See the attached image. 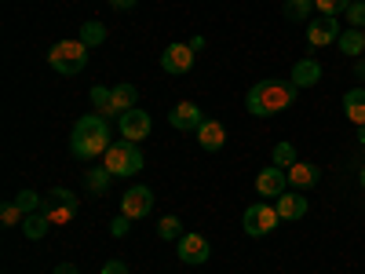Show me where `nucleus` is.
<instances>
[{"label":"nucleus","mask_w":365,"mask_h":274,"mask_svg":"<svg viewBox=\"0 0 365 274\" xmlns=\"http://www.w3.org/2000/svg\"><path fill=\"white\" fill-rule=\"evenodd\" d=\"M296 96H299V88L292 81H256L245 96V110L252 117H274V113L289 110Z\"/></svg>","instance_id":"f257e3e1"},{"label":"nucleus","mask_w":365,"mask_h":274,"mask_svg":"<svg viewBox=\"0 0 365 274\" xmlns=\"http://www.w3.org/2000/svg\"><path fill=\"white\" fill-rule=\"evenodd\" d=\"M106 150H110V128H106L103 113L81 117L77 125H73V136H70V154L77 161H91V158L106 154Z\"/></svg>","instance_id":"f03ea898"},{"label":"nucleus","mask_w":365,"mask_h":274,"mask_svg":"<svg viewBox=\"0 0 365 274\" xmlns=\"http://www.w3.org/2000/svg\"><path fill=\"white\" fill-rule=\"evenodd\" d=\"M48 66L55 73H63V77H73V73H81L88 66V48L81 41H58L48 51Z\"/></svg>","instance_id":"7ed1b4c3"},{"label":"nucleus","mask_w":365,"mask_h":274,"mask_svg":"<svg viewBox=\"0 0 365 274\" xmlns=\"http://www.w3.org/2000/svg\"><path fill=\"white\" fill-rule=\"evenodd\" d=\"M106 168L113 172V176H135L139 168H143V150H139V143H132V139H120V143H110V150H106Z\"/></svg>","instance_id":"20e7f679"},{"label":"nucleus","mask_w":365,"mask_h":274,"mask_svg":"<svg viewBox=\"0 0 365 274\" xmlns=\"http://www.w3.org/2000/svg\"><path fill=\"white\" fill-rule=\"evenodd\" d=\"M41 212L51 220V227H63V223H70L77 212H81V198H77L73 191H66V187H55V191L44 198Z\"/></svg>","instance_id":"39448f33"},{"label":"nucleus","mask_w":365,"mask_h":274,"mask_svg":"<svg viewBox=\"0 0 365 274\" xmlns=\"http://www.w3.org/2000/svg\"><path fill=\"white\" fill-rule=\"evenodd\" d=\"M278 223H282L278 208H274V205H263V201L249 205V208H245V216H241V227H245L249 238H267Z\"/></svg>","instance_id":"423d86ee"},{"label":"nucleus","mask_w":365,"mask_h":274,"mask_svg":"<svg viewBox=\"0 0 365 274\" xmlns=\"http://www.w3.org/2000/svg\"><path fill=\"white\" fill-rule=\"evenodd\" d=\"M179 260L182 263H190V267H201V263H208V256H212V245H208V238L205 234H197V230H190V234H182L179 238Z\"/></svg>","instance_id":"0eeeda50"},{"label":"nucleus","mask_w":365,"mask_h":274,"mask_svg":"<svg viewBox=\"0 0 365 274\" xmlns=\"http://www.w3.org/2000/svg\"><path fill=\"white\" fill-rule=\"evenodd\" d=\"M194 55H197V51H194L190 44H168V48L161 51V70H165V73H175V77L190 73Z\"/></svg>","instance_id":"6e6552de"},{"label":"nucleus","mask_w":365,"mask_h":274,"mask_svg":"<svg viewBox=\"0 0 365 274\" xmlns=\"http://www.w3.org/2000/svg\"><path fill=\"white\" fill-rule=\"evenodd\" d=\"M307 41H311V48L336 44L340 41V22L332 19V15H318L314 22H307Z\"/></svg>","instance_id":"1a4fd4ad"},{"label":"nucleus","mask_w":365,"mask_h":274,"mask_svg":"<svg viewBox=\"0 0 365 274\" xmlns=\"http://www.w3.org/2000/svg\"><path fill=\"white\" fill-rule=\"evenodd\" d=\"M205 113H201V106L197 103H179L175 110H168V125L172 128H179V132H197L201 125H205Z\"/></svg>","instance_id":"9d476101"},{"label":"nucleus","mask_w":365,"mask_h":274,"mask_svg":"<svg viewBox=\"0 0 365 274\" xmlns=\"http://www.w3.org/2000/svg\"><path fill=\"white\" fill-rule=\"evenodd\" d=\"M150 128H154V121H150L146 110H128V113H120V136L132 139V143H143L150 136Z\"/></svg>","instance_id":"9b49d317"},{"label":"nucleus","mask_w":365,"mask_h":274,"mask_svg":"<svg viewBox=\"0 0 365 274\" xmlns=\"http://www.w3.org/2000/svg\"><path fill=\"white\" fill-rule=\"evenodd\" d=\"M150 208H154V191L150 187H132L125 198H120V212H125L128 220H143Z\"/></svg>","instance_id":"f8f14e48"},{"label":"nucleus","mask_w":365,"mask_h":274,"mask_svg":"<svg viewBox=\"0 0 365 274\" xmlns=\"http://www.w3.org/2000/svg\"><path fill=\"white\" fill-rule=\"evenodd\" d=\"M285 183H289V172L278 168V165H270L256 176V194L259 198H282L285 194Z\"/></svg>","instance_id":"ddd939ff"},{"label":"nucleus","mask_w":365,"mask_h":274,"mask_svg":"<svg viewBox=\"0 0 365 274\" xmlns=\"http://www.w3.org/2000/svg\"><path fill=\"white\" fill-rule=\"evenodd\" d=\"M197 143H201V150H208V154H216V150H223L227 146V128H223V121H205V125L197 128Z\"/></svg>","instance_id":"4468645a"},{"label":"nucleus","mask_w":365,"mask_h":274,"mask_svg":"<svg viewBox=\"0 0 365 274\" xmlns=\"http://www.w3.org/2000/svg\"><path fill=\"white\" fill-rule=\"evenodd\" d=\"M274 208H278L282 220H303L307 216V198L299 191H285L282 198H274Z\"/></svg>","instance_id":"2eb2a0df"},{"label":"nucleus","mask_w":365,"mask_h":274,"mask_svg":"<svg viewBox=\"0 0 365 274\" xmlns=\"http://www.w3.org/2000/svg\"><path fill=\"white\" fill-rule=\"evenodd\" d=\"M285 172H289L292 191H307V187H314V183L322 179V168H314V165H307V161H296V165L285 168Z\"/></svg>","instance_id":"dca6fc26"},{"label":"nucleus","mask_w":365,"mask_h":274,"mask_svg":"<svg viewBox=\"0 0 365 274\" xmlns=\"http://www.w3.org/2000/svg\"><path fill=\"white\" fill-rule=\"evenodd\" d=\"M296 88H314L322 81V66L314 63V59H299V63L292 66V77H289Z\"/></svg>","instance_id":"f3484780"},{"label":"nucleus","mask_w":365,"mask_h":274,"mask_svg":"<svg viewBox=\"0 0 365 274\" xmlns=\"http://www.w3.org/2000/svg\"><path fill=\"white\" fill-rule=\"evenodd\" d=\"M139 106V88L135 84H117L113 99H110V113H128Z\"/></svg>","instance_id":"a211bd4d"},{"label":"nucleus","mask_w":365,"mask_h":274,"mask_svg":"<svg viewBox=\"0 0 365 274\" xmlns=\"http://www.w3.org/2000/svg\"><path fill=\"white\" fill-rule=\"evenodd\" d=\"M344 113H347V121H354L358 128L365 125V88H351L347 91L344 96Z\"/></svg>","instance_id":"6ab92c4d"},{"label":"nucleus","mask_w":365,"mask_h":274,"mask_svg":"<svg viewBox=\"0 0 365 274\" xmlns=\"http://www.w3.org/2000/svg\"><path fill=\"white\" fill-rule=\"evenodd\" d=\"M48 227H51V220L44 216V212H29V216L22 220V234H26L29 241H41V238L48 234Z\"/></svg>","instance_id":"aec40b11"},{"label":"nucleus","mask_w":365,"mask_h":274,"mask_svg":"<svg viewBox=\"0 0 365 274\" xmlns=\"http://www.w3.org/2000/svg\"><path fill=\"white\" fill-rule=\"evenodd\" d=\"M336 44H340V51H344V55H361V51H365V29H354V26H351V29H344Z\"/></svg>","instance_id":"412c9836"},{"label":"nucleus","mask_w":365,"mask_h":274,"mask_svg":"<svg viewBox=\"0 0 365 274\" xmlns=\"http://www.w3.org/2000/svg\"><path fill=\"white\" fill-rule=\"evenodd\" d=\"M77 41H81L84 48H99V44H106V26H103V22H84Z\"/></svg>","instance_id":"4be33fe9"},{"label":"nucleus","mask_w":365,"mask_h":274,"mask_svg":"<svg viewBox=\"0 0 365 274\" xmlns=\"http://www.w3.org/2000/svg\"><path fill=\"white\" fill-rule=\"evenodd\" d=\"M110 179H113V172H110L106 165H103V168H88V176H84V183H88V191H91V194H106Z\"/></svg>","instance_id":"5701e85b"},{"label":"nucleus","mask_w":365,"mask_h":274,"mask_svg":"<svg viewBox=\"0 0 365 274\" xmlns=\"http://www.w3.org/2000/svg\"><path fill=\"white\" fill-rule=\"evenodd\" d=\"M311 11H314V0H285V15L296 22H307Z\"/></svg>","instance_id":"b1692460"},{"label":"nucleus","mask_w":365,"mask_h":274,"mask_svg":"<svg viewBox=\"0 0 365 274\" xmlns=\"http://www.w3.org/2000/svg\"><path fill=\"white\" fill-rule=\"evenodd\" d=\"M22 220H26V212L19 208V201H15V198L0 205V223H4V227H19Z\"/></svg>","instance_id":"393cba45"},{"label":"nucleus","mask_w":365,"mask_h":274,"mask_svg":"<svg viewBox=\"0 0 365 274\" xmlns=\"http://www.w3.org/2000/svg\"><path fill=\"white\" fill-rule=\"evenodd\" d=\"M158 238H161V241H179V238H182L179 216H165V220L158 223Z\"/></svg>","instance_id":"a878e982"},{"label":"nucleus","mask_w":365,"mask_h":274,"mask_svg":"<svg viewBox=\"0 0 365 274\" xmlns=\"http://www.w3.org/2000/svg\"><path fill=\"white\" fill-rule=\"evenodd\" d=\"M88 99H91V106H96L99 113H110V99H113V88H103V84H96L88 91Z\"/></svg>","instance_id":"bb28decb"},{"label":"nucleus","mask_w":365,"mask_h":274,"mask_svg":"<svg viewBox=\"0 0 365 274\" xmlns=\"http://www.w3.org/2000/svg\"><path fill=\"white\" fill-rule=\"evenodd\" d=\"M274 165H278V168H292L296 165V146L292 143H278V146H274Z\"/></svg>","instance_id":"cd10ccee"},{"label":"nucleus","mask_w":365,"mask_h":274,"mask_svg":"<svg viewBox=\"0 0 365 274\" xmlns=\"http://www.w3.org/2000/svg\"><path fill=\"white\" fill-rule=\"evenodd\" d=\"M351 4H354V0H314L318 15H332V19H336V15H344Z\"/></svg>","instance_id":"c85d7f7f"},{"label":"nucleus","mask_w":365,"mask_h":274,"mask_svg":"<svg viewBox=\"0 0 365 274\" xmlns=\"http://www.w3.org/2000/svg\"><path fill=\"white\" fill-rule=\"evenodd\" d=\"M15 201H19V208L26 212V216H29V212H37V208L44 205V198H41V194H34V191H19V194H15Z\"/></svg>","instance_id":"c756f323"},{"label":"nucleus","mask_w":365,"mask_h":274,"mask_svg":"<svg viewBox=\"0 0 365 274\" xmlns=\"http://www.w3.org/2000/svg\"><path fill=\"white\" fill-rule=\"evenodd\" d=\"M344 15H347V22H351L354 29H365V0H354Z\"/></svg>","instance_id":"7c9ffc66"},{"label":"nucleus","mask_w":365,"mask_h":274,"mask_svg":"<svg viewBox=\"0 0 365 274\" xmlns=\"http://www.w3.org/2000/svg\"><path fill=\"white\" fill-rule=\"evenodd\" d=\"M110 234H113V238H125V234H128V216H125V212H120V216L110 223Z\"/></svg>","instance_id":"2f4dec72"},{"label":"nucleus","mask_w":365,"mask_h":274,"mask_svg":"<svg viewBox=\"0 0 365 274\" xmlns=\"http://www.w3.org/2000/svg\"><path fill=\"white\" fill-rule=\"evenodd\" d=\"M103 274H128V267L120 260H110V263H103Z\"/></svg>","instance_id":"473e14b6"},{"label":"nucleus","mask_w":365,"mask_h":274,"mask_svg":"<svg viewBox=\"0 0 365 274\" xmlns=\"http://www.w3.org/2000/svg\"><path fill=\"white\" fill-rule=\"evenodd\" d=\"M135 4H139V0H110V8H117V11H128Z\"/></svg>","instance_id":"72a5a7b5"},{"label":"nucleus","mask_w":365,"mask_h":274,"mask_svg":"<svg viewBox=\"0 0 365 274\" xmlns=\"http://www.w3.org/2000/svg\"><path fill=\"white\" fill-rule=\"evenodd\" d=\"M51 274H81V270H77V267H73V263H58V267H55V270H51Z\"/></svg>","instance_id":"f704fd0d"},{"label":"nucleus","mask_w":365,"mask_h":274,"mask_svg":"<svg viewBox=\"0 0 365 274\" xmlns=\"http://www.w3.org/2000/svg\"><path fill=\"white\" fill-rule=\"evenodd\" d=\"M187 44H190V48H194V51H201V48H205V37H201V34H197V37H190V41H187Z\"/></svg>","instance_id":"c9c22d12"},{"label":"nucleus","mask_w":365,"mask_h":274,"mask_svg":"<svg viewBox=\"0 0 365 274\" xmlns=\"http://www.w3.org/2000/svg\"><path fill=\"white\" fill-rule=\"evenodd\" d=\"M354 73H358V77L365 81V63H358V70H354Z\"/></svg>","instance_id":"e433bc0d"},{"label":"nucleus","mask_w":365,"mask_h":274,"mask_svg":"<svg viewBox=\"0 0 365 274\" xmlns=\"http://www.w3.org/2000/svg\"><path fill=\"white\" fill-rule=\"evenodd\" d=\"M358 179H361V191H365V168H361V172H358Z\"/></svg>","instance_id":"4c0bfd02"},{"label":"nucleus","mask_w":365,"mask_h":274,"mask_svg":"<svg viewBox=\"0 0 365 274\" xmlns=\"http://www.w3.org/2000/svg\"><path fill=\"white\" fill-rule=\"evenodd\" d=\"M358 139H361V143H365V125H361V128H358Z\"/></svg>","instance_id":"58836bf2"}]
</instances>
